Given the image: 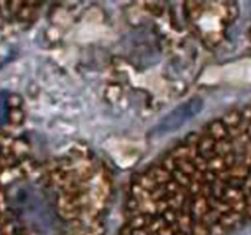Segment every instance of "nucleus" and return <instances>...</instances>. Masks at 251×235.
Listing matches in <instances>:
<instances>
[{"instance_id":"obj_1","label":"nucleus","mask_w":251,"mask_h":235,"mask_svg":"<svg viewBox=\"0 0 251 235\" xmlns=\"http://www.w3.org/2000/svg\"><path fill=\"white\" fill-rule=\"evenodd\" d=\"M251 223V104L193 132L135 178L125 235H226Z\"/></svg>"}]
</instances>
